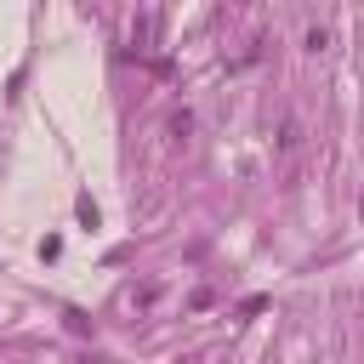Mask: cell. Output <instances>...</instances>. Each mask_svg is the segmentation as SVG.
<instances>
[{"label":"cell","mask_w":364,"mask_h":364,"mask_svg":"<svg viewBox=\"0 0 364 364\" xmlns=\"http://www.w3.org/2000/svg\"><path fill=\"white\" fill-rule=\"evenodd\" d=\"M325 46H330V34L318 29V23H313V29H307V52H325Z\"/></svg>","instance_id":"3"},{"label":"cell","mask_w":364,"mask_h":364,"mask_svg":"<svg viewBox=\"0 0 364 364\" xmlns=\"http://www.w3.org/2000/svg\"><path fill=\"white\" fill-rule=\"evenodd\" d=\"M171 131H176V136H188V131H194V114H188V108H176V114H171Z\"/></svg>","instance_id":"2"},{"label":"cell","mask_w":364,"mask_h":364,"mask_svg":"<svg viewBox=\"0 0 364 364\" xmlns=\"http://www.w3.org/2000/svg\"><path fill=\"white\" fill-rule=\"evenodd\" d=\"M273 148H279V154H296V148H302V120H296V114H285V120H279V136H273Z\"/></svg>","instance_id":"1"}]
</instances>
